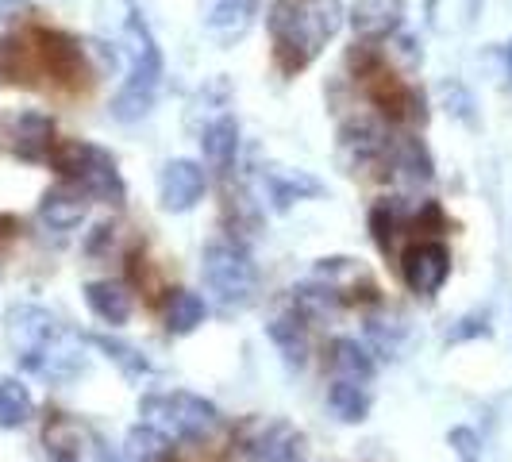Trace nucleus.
I'll return each mask as SVG.
<instances>
[{"mask_svg": "<svg viewBox=\"0 0 512 462\" xmlns=\"http://www.w3.org/2000/svg\"><path fill=\"white\" fill-rule=\"evenodd\" d=\"M4 335L16 362L27 374L43 382H74L89 370L85 339L66 328L51 308L43 305H12L4 316Z\"/></svg>", "mask_w": 512, "mask_h": 462, "instance_id": "nucleus-1", "label": "nucleus"}, {"mask_svg": "<svg viewBox=\"0 0 512 462\" xmlns=\"http://www.w3.org/2000/svg\"><path fill=\"white\" fill-rule=\"evenodd\" d=\"M343 16L347 12L339 0H274L266 12V27L274 35V58L285 74L305 70L328 47V39H335Z\"/></svg>", "mask_w": 512, "mask_h": 462, "instance_id": "nucleus-2", "label": "nucleus"}, {"mask_svg": "<svg viewBox=\"0 0 512 462\" xmlns=\"http://www.w3.org/2000/svg\"><path fill=\"white\" fill-rule=\"evenodd\" d=\"M124 47H128V77L120 93L112 97V116L120 124H135L154 108L158 85H162V51L154 43L147 20L135 12L124 20Z\"/></svg>", "mask_w": 512, "mask_h": 462, "instance_id": "nucleus-3", "label": "nucleus"}, {"mask_svg": "<svg viewBox=\"0 0 512 462\" xmlns=\"http://www.w3.org/2000/svg\"><path fill=\"white\" fill-rule=\"evenodd\" d=\"M51 162L54 170L66 181L81 185L93 201H104V205H124L128 197V185L116 170V158L97 147V143H85V139H62L51 147Z\"/></svg>", "mask_w": 512, "mask_h": 462, "instance_id": "nucleus-4", "label": "nucleus"}, {"mask_svg": "<svg viewBox=\"0 0 512 462\" xmlns=\"http://www.w3.org/2000/svg\"><path fill=\"white\" fill-rule=\"evenodd\" d=\"M139 416L143 424L158 428L162 436H170L174 443H201L220 428V409L189 393V389H174V393H147L139 401Z\"/></svg>", "mask_w": 512, "mask_h": 462, "instance_id": "nucleus-5", "label": "nucleus"}, {"mask_svg": "<svg viewBox=\"0 0 512 462\" xmlns=\"http://www.w3.org/2000/svg\"><path fill=\"white\" fill-rule=\"evenodd\" d=\"M201 278L224 308H247L258 297V266L235 239H212L201 255Z\"/></svg>", "mask_w": 512, "mask_h": 462, "instance_id": "nucleus-6", "label": "nucleus"}, {"mask_svg": "<svg viewBox=\"0 0 512 462\" xmlns=\"http://www.w3.org/2000/svg\"><path fill=\"white\" fill-rule=\"evenodd\" d=\"M235 451L243 462H301L305 432L278 416H255L235 432Z\"/></svg>", "mask_w": 512, "mask_h": 462, "instance_id": "nucleus-7", "label": "nucleus"}, {"mask_svg": "<svg viewBox=\"0 0 512 462\" xmlns=\"http://www.w3.org/2000/svg\"><path fill=\"white\" fill-rule=\"evenodd\" d=\"M401 278L409 285L416 297H436L439 289L451 278V251L428 239V243H412L405 258H401Z\"/></svg>", "mask_w": 512, "mask_h": 462, "instance_id": "nucleus-8", "label": "nucleus"}, {"mask_svg": "<svg viewBox=\"0 0 512 462\" xmlns=\"http://www.w3.org/2000/svg\"><path fill=\"white\" fill-rule=\"evenodd\" d=\"M208 193V170L193 158H174L158 174V201L166 212H189L205 201Z\"/></svg>", "mask_w": 512, "mask_h": 462, "instance_id": "nucleus-9", "label": "nucleus"}, {"mask_svg": "<svg viewBox=\"0 0 512 462\" xmlns=\"http://www.w3.org/2000/svg\"><path fill=\"white\" fill-rule=\"evenodd\" d=\"M258 16V0H201V27L216 47H235Z\"/></svg>", "mask_w": 512, "mask_h": 462, "instance_id": "nucleus-10", "label": "nucleus"}, {"mask_svg": "<svg viewBox=\"0 0 512 462\" xmlns=\"http://www.w3.org/2000/svg\"><path fill=\"white\" fill-rule=\"evenodd\" d=\"M339 147H343V158L351 166H374V162L389 158L393 139H389V128L378 116H355L339 131Z\"/></svg>", "mask_w": 512, "mask_h": 462, "instance_id": "nucleus-11", "label": "nucleus"}, {"mask_svg": "<svg viewBox=\"0 0 512 462\" xmlns=\"http://www.w3.org/2000/svg\"><path fill=\"white\" fill-rule=\"evenodd\" d=\"M351 31L362 43H385L405 24V0H355L351 12Z\"/></svg>", "mask_w": 512, "mask_h": 462, "instance_id": "nucleus-12", "label": "nucleus"}, {"mask_svg": "<svg viewBox=\"0 0 512 462\" xmlns=\"http://www.w3.org/2000/svg\"><path fill=\"white\" fill-rule=\"evenodd\" d=\"M262 193L274 212H289L297 201L308 197H320L324 193V181L312 178L308 170H289V166H266L262 170Z\"/></svg>", "mask_w": 512, "mask_h": 462, "instance_id": "nucleus-13", "label": "nucleus"}, {"mask_svg": "<svg viewBox=\"0 0 512 462\" xmlns=\"http://www.w3.org/2000/svg\"><path fill=\"white\" fill-rule=\"evenodd\" d=\"M89 193L74 185V181H62V185H54L43 193V201H39V220L47 224L51 231H74L81 220H85V212H89Z\"/></svg>", "mask_w": 512, "mask_h": 462, "instance_id": "nucleus-14", "label": "nucleus"}, {"mask_svg": "<svg viewBox=\"0 0 512 462\" xmlns=\"http://www.w3.org/2000/svg\"><path fill=\"white\" fill-rule=\"evenodd\" d=\"M201 154H205V166L212 174H231L235 166V154H239V124L235 116L220 112L212 116L201 131Z\"/></svg>", "mask_w": 512, "mask_h": 462, "instance_id": "nucleus-15", "label": "nucleus"}, {"mask_svg": "<svg viewBox=\"0 0 512 462\" xmlns=\"http://www.w3.org/2000/svg\"><path fill=\"white\" fill-rule=\"evenodd\" d=\"M85 305H89V312L97 316V320H104L108 328H124L131 320V293L128 285L120 282H89L85 285Z\"/></svg>", "mask_w": 512, "mask_h": 462, "instance_id": "nucleus-16", "label": "nucleus"}, {"mask_svg": "<svg viewBox=\"0 0 512 462\" xmlns=\"http://www.w3.org/2000/svg\"><path fill=\"white\" fill-rule=\"evenodd\" d=\"M39 58L58 81H74L85 70V51L77 47L74 39L58 35V31H39Z\"/></svg>", "mask_w": 512, "mask_h": 462, "instance_id": "nucleus-17", "label": "nucleus"}, {"mask_svg": "<svg viewBox=\"0 0 512 462\" xmlns=\"http://www.w3.org/2000/svg\"><path fill=\"white\" fill-rule=\"evenodd\" d=\"M54 143H58V139H54L51 116H43V112H24V116L16 120V154H20L24 162H47Z\"/></svg>", "mask_w": 512, "mask_h": 462, "instance_id": "nucleus-18", "label": "nucleus"}, {"mask_svg": "<svg viewBox=\"0 0 512 462\" xmlns=\"http://www.w3.org/2000/svg\"><path fill=\"white\" fill-rule=\"evenodd\" d=\"M305 316L293 308V312H282V316H274L270 320V328H266V335H270V343L282 351V359L289 362V366H305L308 362V332H305Z\"/></svg>", "mask_w": 512, "mask_h": 462, "instance_id": "nucleus-19", "label": "nucleus"}, {"mask_svg": "<svg viewBox=\"0 0 512 462\" xmlns=\"http://www.w3.org/2000/svg\"><path fill=\"white\" fill-rule=\"evenodd\" d=\"M205 316H208V305L201 293H193V289H170V297H166V332L170 335L197 332L205 324Z\"/></svg>", "mask_w": 512, "mask_h": 462, "instance_id": "nucleus-20", "label": "nucleus"}, {"mask_svg": "<svg viewBox=\"0 0 512 462\" xmlns=\"http://www.w3.org/2000/svg\"><path fill=\"white\" fill-rule=\"evenodd\" d=\"M389 162H393V170L401 174V178H409L412 185H428V181L436 178L432 170V154H428V147L420 143V139H412V135H405V139H393V147H389Z\"/></svg>", "mask_w": 512, "mask_h": 462, "instance_id": "nucleus-21", "label": "nucleus"}, {"mask_svg": "<svg viewBox=\"0 0 512 462\" xmlns=\"http://www.w3.org/2000/svg\"><path fill=\"white\" fill-rule=\"evenodd\" d=\"M332 370L335 378H351V382H370L374 378V370H378V362L374 355L362 347L359 339H351V335H339L332 343Z\"/></svg>", "mask_w": 512, "mask_h": 462, "instance_id": "nucleus-22", "label": "nucleus"}, {"mask_svg": "<svg viewBox=\"0 0 512 462\" xmlns=\"http://www.w3.org/2000/svg\"><path fill=\"white\" fill-rule=\"evenodd\" d=\"M328 405L332 412L343 420V424H362L366 412H370V393L362 382H351V378H335L332 389H328Z\"/></svg>", "mask_w": 512, "mask_h": 462, "instance_id": "nucleus-23", "label": "nucleus"}, {"mask_svg": "<svg viewBox=\"0 0 512 462\" xmlns=\"http://www.w3.org/2000/svg\"><path fill=\"white\" fill-rule=\"evenodd\" d=\"M124 455L131 462H170L174 459V439L162 436L151 424H139L131 428L128 439H124Z\"/></svg>", "mask_w": 512, "mask_h": 462, "instance_id": "nucleus-24", "label": "nucleus"}, {"mask_svg": "<svg viewBox=\"0 0 512 462\" xmlns=\"http://www.w3.org/2000/svg\"><path fill=\"white\" fill-rule=\"evenodd\" d=\"M293 308H297L305 320H332L335 312L343 308V301H339V293H335L332 285L316 278V282L293 289Z\"/></svg>", "mask_w": 512, "mask_h": 462, "instance_id": "nucleus-25", "label": "nucleus"}, {"mask_svg": "<svg viewBox=\"0 0 512 462\" xmlns=\"http://www.w3.org/2000/svg\"><path fill=\"white\" fill-rule=\"evenodd\" d=\"M31 416H35L31 389L20 378H4L0 382V428H24Z\"/></svg>", "mask_w": 512, "mask_h": 462, "instance_id": "nucleus-26", "label": "nucleus"}, {"mask_svg": "<svg viewBox=\"0 0 512 462\" xmlns=\"http://www.w3.org/2000/svg\"><path fill=\"white\" fill-rule=\"evenodd\" d=\"M89 343H97L104 355L116 362V366H124V374H131V378L151 374V362L143 359L139 351H131L128 343H116V339H108V335H89Z\"/></svg>", "mask_w": 512, "mask_h": 462, "instance_id": "nucleus-27", "label": "nucleus"}, {"mask_svg": "<svg viewBox=\"0 0 512 462\" xmlns=\"http://www.w3.org/2000/svg\"><path fill=\"white\" fill-rule=\"evenodd\" d=\"M482 0H428V16L436 27H451V24H470L474 12H478Z\"/></svg>", "mask_w": 512, "mask_h": 462, "instance_id": "nucleus-28", "label": "nucleus"}, {"mask_svg": "<svg viewBox=\"0 0 512 462\" xmlns=\"http://www.w3.org/2000/svg\"><path fill=\"white\" fill-rule=\"evenodd\" d=\"M397 228H401V212H397V205H389V201L374 205V212H370V231H374V239H378V247H382L385 255L393 251Z\"/></svg>", "mask_w": 512, "mask_h": 462, "instance_id": "nucleus-29", "label": "nucleus"}, {"mask_svg": "<svg viewBox=\"0 0 512 462\" xmlns=\"http://www.w3.org/2000/svg\"><path fill=\"white\" fill-rule=\"evenodd\" d=\"M27 74V47L24 39H0V77L20 81Z\"/></svg>", "mask_w": 512, "mask_h": 462, "instance_id": "nucleus-30", "label": "nucleus"}, {"mask_svg": "<svg viewBox=\"0 0 512 462\" xmlns=\"http://www.w3.org/2000/svg\"><path fill=\"white\" fill-rule=\"evenodd\" d=\"M443 104H447V112H455L459 120H466V124H474V116H470V108H474V101H470V93L462 89L459 81H443Z\"/></svg>", "mask_w": 512, "mask_h": 462, "instance_id": "nucleus-31", "label": "nucleus"}, {"mask_svg": "<svg viewBox=\"0 0 512 462\" xmlns=\"http://www.w3.org/2000/svg\"><path fill=\"white\" fill-rule=\"evenodd\" d=\"M451 447H455V451H459L466 462H474V451H478V436H474L470 428H455V432H451Z\"/></svg>", "mask_w": 512, "mask_h": 462, "instance_id": "nucleus-32", "label": "nucleus"}, {"mask_svg": "<svg viewBox=\"0 0 512 462\" xmlns=\"http://www.w3.org/2000/svg\"><path fill=\"white\" fill-rule=\"evenodd\" d=\"M470 335H489L486 316H466V320H462V328L451 332V343H462V339H470Z\"/></svg>", "mask_w": 512, "mask_h": 462, "instance_id": "nucleus-33", "label": "nucleus"}, {"mask_svg": "<svg viewBox=\"0 0 512 462\" xmlns=\"http://www.w3.org/2000/svg\"><path fill=\"white\" fill-rule=\"evenodd\" d=\"M27 0H0V20H8V16H16V12H24Z\"/></svg>", "mask_w": 512, "mask_h": 462, "instance_id": "nucleus-34", "label": "nucleus"}, {"mask_svg": "<svg viewBox=\"0 0 512 462\" xmlns=\"http://www.w3.org/2000/svg\"><path fill=\"white\" fill-rule=\"evenodd\" d=\"M97 462H131L128 455H112L104 443H97Z\"/></svg>", "mask_w": 512, "mask_h": 462, "instance_id": "nucleus-35", "label": "nucleus"}, {"mask_svg": "<svg viewBox=\"0 0 512 462\" xmlns=\"http://www.w3.org/2000/svg\"><path fill=\"white\" fill-rule=\"evenodd\" d=\"M501 62H505V77H509V85H512V39L501 47Z\"/></svg>", "mask_w": 512, "mask_h": 462, "instance_id": "nucleus-36", "label": "nucleus"}]
</instances>
